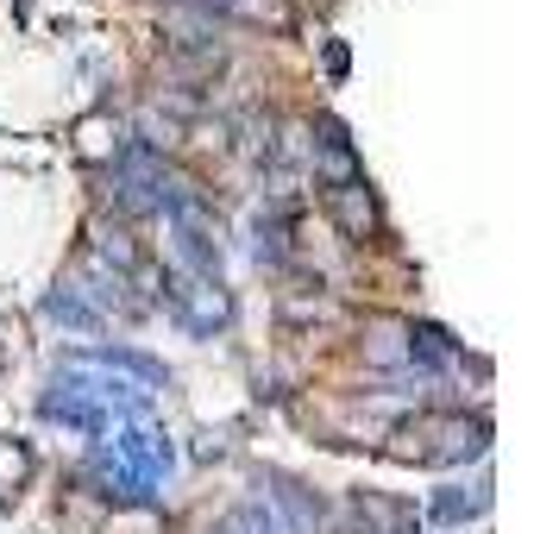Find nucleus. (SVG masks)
<instances>
[{"mask_svg": "<svg viewBox=\"0 0 559 534\" xmlns=\"http://www.w3.org/2000/svg\"><path fill=\"white\" fill-rule=\"evenodd\" d=\"M45 315H51V321H70V328H95V321H102V315H95V308L82 302L76 289H63V296H51V302H45Z\"/></svg>", "mask_w": 559, "mask_h": 534, "instance_id": "nucleus-8", "label": "nucleus"}, {"mask_svg": "<svg viewBox=\"0 0 559 534\" xmlns=\"http://www.w3.org/2000/svg\"><path fill=\"white\" fill-rule=\"evenodd\" d=\"M102 365H120V371H132V378H145V390H157L164 383V365L157 358H145V353H132V346H102Z\"/></svg>", "mask_w": 559, "mask_h": 534, "instance_id": "nucleus-5", "label": "nucleus"}, {"mask_svg": "<svg viewBox=\"0 0 559 534\" xmlns=\"http://www.w3.org/2000/svg\"><path fill=\"white\" fill-rule=\"evenodd\" d=\"M321 202H328V214L340 221V233H346V239H371V233H378V202H371L365 177L321 182Z\"/></svg>", "mask_w": 559, "mask_h": 534, "instance_id": "nucleus-2", "label": "nucleus"}, {"mask_svg": "<svg viewBox=\"0 0 559 534\" xmlns=\"http://www.w3.org/2000/svg\"><path fill=\"white\" fill-rule=\"evenodd\" d=\"M314 170H321V182H353L358 177V152H353V139H346V127H340L333 114L314 120Z\"/></svg>", "mask_w": 559, "mask_h": 534, "instance_id": "nucleus-3", "label": "nucleus"}, {"mask_svg": "<svg viewBox=\"0 0 559 534\" xmlns=\"http://www.w3.org/2000/svg\"><path fill=\"white\" fill-rule=\"evenodd\" d=\"M358 515L378 522V534H403L408 529V503H383V497H358Z\"/></svg>", "mask_w": 559, "mask_h": 534, "instance_id": "nucleus-7", "label": "nucleus"}, {"mask_svg": "<svg viewBox=\"0 0 559 534\" xmlns=\"http://www.w3.org/2000/svg\"><path fill=\"white\" fill-rule=\"evenodd\" d=\"M403 453L421 459V465H459V459H478L490 428H484L478 415H421V422H408L403 428Z\"/></svg>", "mask_w": 559, "mask_h": 534, "instance_id": "nucleus-1", "label": "nucleus"}, {"mask_svg": "<svg viewBox=\"0 0 559 534\" xmlns=\"http://www.w3.org/2000/svg\"><path fill=\"white\" fill-rule=\"evenodd\" d=\"M271 503L289 515V529L296 534H314L321 529V497L308 490V484H296V478H271Z\"/></svg>", "mask_w": 559, "mask_h": 534, "instance_id": "nucleus-4", "label": "nucleus"}, {"mask_svg": "<svg viewBox=\"0 0 559 534\" xmlns=\"http://www.w3.org/2000/svg\"><path fill=\"white\" fill-rule=\"evenodd\" d=\"M484 503H490L484 484H472V497H465V484H459L447 497H433V515H440V522H465V515H484Z\"/></svg>", "mask_w": 559, "mask_h": 534, "instance_id": "nucleus-6", "label": "nucleus"}]
</instances>
